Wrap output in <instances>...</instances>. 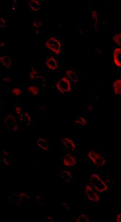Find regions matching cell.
Here are the masks:
<instances>
[{"label":"cell","mask_w":121,"mask_h":222,"mask_svg":"<svg viewBox=\"0 0 121 222\" xmlns=\"http://www.w3.org/2000/svg\"><path fill=\"white\" fill-rule=\"evenodd\" d=\"M90 181L98 192L103 193L107 190V185L97 174H94L91 175Z\"/></svg>","instance_id":"cell-1"},{"label":"cell","mask_w":121,"mask_h":222,"mask_svg":"<svg viewBox=\"0 0 121 222\" xmlns=\"http://www.w3.org/2000/svg\"><path fill=\"white\" fill-rule=\"evenodd\" d=\"M88 156L97 167L104 166L106 163V160L99 153L94 150L89 151Z\"/></svg>","instance_id":"cell-2"},{"label":"cell","mask_w":121,"mask_h":222,"mask_svg":"<svg viewBox=\"0 0 121 222\" xmlns=\"http://www.w3.org/2000/svg\"><path fill=\"white\" fill-rule=\"evenodd\" d=\"M45 46L57 55H59L61 51V44L60 42L54 37H50L46 41Z\"/></svg>","instance_id":"cell-3"},{"label":"cell","mask_w":121,"mask_h":222,"mask_svg":"<svg viewBox=\"0 0 121 222\" xmlns=\"http://www.w3.org/2000/svg\"><path fill=\"white\" fill-rule=\"evenodd\" d=\"M57 88L61 93L70 91L71 85L68 79L66 77L61 78L56 84Z\"/></svg>","instance_id":"cell-4"},{"label":"cell","mask_w":121,"mask_h":222,"mask_svg":"<svg viewBox=\"0 0 121 222\" xmlns=\"http://www.w3.org/2000/svg\"><path fill=\"white\" fill-rule=\"evenodd\" d=\"M5 125L11 130L16 131L18 129V126L16 118L11 115H9L5 118Z\"/></svg>","instance_id":"cell-5"},{"label":"cell","mask_w":121,"mask_h":222,"mask_svg":"<svg viewBox=\"0 0 121 222\" xmlns=\"http://www.w3.org/2000/svg\"><path fill=\"white\" fill-rule=\"evenodd\" d=\"M86 195L88 199L92 201L97 202L100 199V197L92 187L89 185H87L85 188Z\"/></svg>","instance_id":"cell-6"},{"label":"cell","mask_w":121,"mask_h":222,"mask_svg":"<svg viewBox=\"0 0 121 222\" xmlns=\"http://www.w3.org/2000/svg\"><path fill=\"white\" fill-rule=\"evenodd\" d=\"M63 163L65 166L68 167H73L76 164V159L71 154L68 153L65 155L63 158Z\"/></svg>","instance_id":"cell-7"},{"label":"cell","mask_w":121,"mask_h":222,"mask_svg":"<svg viewBox=\"0 0 121 222\" xmlns=\"http://www.w3.org/2000/svg\"><path fill=\"white\" fill-rule=\"evenodd\" d=\"M61 142L66 148L69 150L74 151L76 148V146L72 140L67 137L63 138L61 140Z\"/></svg>","instance_id":"cell-8"},{"label":"cell","mask_w":121,"mask_h":222,"mask_svg":"<svg viewBox=\"0 0 121 222\" xmlns=\"http://www.w3.org/2000/svg\"><path fill=\"white\" fill-rule=\"evenodd\" d=\"M113 60L116 66L121 67V49L116 48L113 53Z\"/></svg>","instance_id":"cell-9"},{"label":"cell","mask_w":121,"mask_h":222,"mask_svg":"<svg viewBox=\"0 0 121 222\" xmlns=\"http://www.w3.org/2000/svg\"><path fill=\"white\" fill-rule=\"evenodd\" d=\"M46 64L47 67L51 70H56L58 67L57 62L53 57L49 58L46 61Z\"/></svg>","instance_id":"cell-10"},{"label":"cell","mask_w":121,"mask_h":222,"mask_svg":"<svg viewBox=\"0 0 121 222\" xmlns=\"http://www.w3.org/2000/svg\"><path fill=\"white\" fill-rule=\"evenodd\" d=\"M113 88L115 94L121 95V79L115 81L113 84Z\"/></svg>","instance_id":"cell-11"},{"label":"cell","mask_w":121,"mask_h":222,"mask_svg":"<svg viewBox=\"0 0 121 222\" xmlns=\"http://www.w3.org/2000/svg\"><path fill=\"white\" fill-rule=\"evenodd\" d=\"M0 61L4 66L6 67L9 68L11 65V60L9 57L5 55L0 57Z\"/></svg>","instance_id":"cell-12"},{"label":"cell","mask_w":121,"mask_h":222,"mask_svg":"<svg viewBox=\"0 0 121 222\" xmlns=\"http://www.w3.org/2000/svg\"><path fill=\"white\" fill-rule=\"evenodd\" d=\"M37 145L39 147L47 151L48 150L49 146L47 141L43 138H40L38 140Z\"/></svg>","instance_id":"cell-13"},{"label":"cell","mask_w":121,"mask_h":222,"mask_svg":"<svg viewBox=\"0 0 121 222\" xmlns=\"http://www.w3.org/2000/svg\"><path fill=\"white\" fill-rule=\"evenodd\" d=\"M66 74L69 79L75 83L78 82V78L77 74L72 70H68L66 72Z\"/></svg>","instance_id":"cell-14"},{"label":"cell","mask_w":121,"mask_h":222,"mask_svg":"<svg viewBox=\"0 0 121 222\" xmlns=\"http://www.w3.org/2000/svg\"><path fill=\"white\" fill-rule=\"evenodd\" d=\"M28 4L31 9L34 11H38L40 10V3L37 0H31L29 1Z\"/></svg>","instance_id":"cell-15"},{"label":"cell","mask_w":121,"mask_h":222,"mask_svg":"<svg viewBox=\"0 0 121 222\" xmlns=\"http://www.w3.org/2000/svg\"><path fill=\"white\" fill-rule=\"evenodd\" d=\"M20 121L24 124L29 125L31 122V118L28 113H25L20 115L19 116Z\"/></svg>","instance_id":"cell-16"},{"label":"cell","mask_w":121,"mask_h":222,"mask_svg":"<svg viewBox=\"0 0 121 222\" xmlns=\"http://www.w3.org/2000/svg\"><path fill=\"white\" fill-rule=\"evenodd\" d=\"M60 176L66 181L70 182L72 180V175L70 172L67 171L62 172L60 174Z\"/></svg>","instance_id":"cell-17"},{"label":"cell","mask_w":121,"mask_h":222,"mask_svg":"<svg viewBox=\"0 0 121 222\" xmlns=\"http://www.w3.org/2000/svg\"><path fill=\"white\" fill-rule=\"evenodd\" d=\"M113 41L121 47V33L116 34L113 37Z\"/></svg>","instance_id":"cell-18"},{"label":"cell","mask_w":121,"mask_h":222,"mask_svg":"<svg viewBox=\"0 0 121 222\" xmlns=\"http://www.w3.org/2000/svg\"><path fill=\"white\" fill-rule=\"evenodd\" d=\"M27 90L31 94L34 95H37L39 94V88L35 86H32L29 87L27 88Z\"/></svg>","instance_id":"cell-19"},{"label":"cell","mask_w":121,"mask_h":222,"mask_svg":"<svg viewBox=\"0 0 121 222\" xmlns=\"http://www.w3.org/2000/svg\"><path fill=\"white\" fill-rule=\"evenodd\" d=\"M77 222H89L90 220L89 218L85 214H82L79 217L78 219H76Z\"/></svg>","instance_id":"cell-20"},{"label":"cell","mask_w":121,"mask_h":222,"mask_svg":"<svg viewBox=\"0 0 121 222\" xmlns=\"http://www.w3.org/2000/svg\"><path fill=\"white\" fill-rule=\"evenodd\" d=\"M75 122L78 124H80L81 125H85L86 124L87 121L84 118H82L81 117H78L75 120Z\"/></svg>","instance_id":"cell-21"},{"label":"cell","mask_w":121,"mask_h":222,"mask_svg":"<svg viewBox=\"0 0 121 222\" xmlns=\"http://www.w3.org/2000/svg\"><path fill=\"white\" fill-rule=\"evenodd\" d=\"M12 94L16 96H19L21 94L22 91L20 88H14L11 91Z\"/></svg>","instance_id":"cell-22"},{"label":"cell","mask_w":121,"mask_h":222,"mask_svg":"<svg viewBox=\"0 0 121 222\" xmlns=\"http://www.w3.org/2000/svg\"><path fill=\"white\" fill-rule=\"evenodd\" d=\"M32 69V71L31 72L30 74V78L31 80H32L35 78V75L37 74V72L36 70H35L34 69L33 67L31 68Z\"/></svg>","instance_id":"cell-23"},{"label":"cell","mask_w":121,"mask_h":222,"mask_svg":"<svg viewBox=\"0 0 121 222\" xmlns=\"http://www.w3.org/2000/svg\"><path fill=\"white\" fill-rule=\"evenodd\" d=\"M34 26L37 28L39 27L42 25V22L40 20L36 19L34 22Z\"/></svg>","instance_id":"cell-24"},{"label":"cell","mask_w":121,"mask_h":222,"mask_svg":"<svg viewBox=\"0 0 121 222\" xmlns=\"http://www.w3.org/2000/svg\"><path fill=\"white\" fill-rule=\"evenodd\" d=\"M6 25V21L2 18H0V26L2 27H4Z\"/></svg>","instance_id":"cell-25"},{"label":"cell","mask_w":121,"mask_h":222,"mask_svg":"<svg viewBox=\"0 0 121 222\" xmlns=\"http://www.w3.org/2000/svg\"><path fill=\"white\" fill-rule=\"evenodd\" d=\"M15 110H16V113L18 114H20L21 112V108L20 106H18L15 108Z\"/></svg>","instance_id":"cell-26"},{"label":"cell","mask_w":121,"mask_h":222,"mask_svg":"<svg viewBox=\"0 0 121 222\" xmlns=\"http://www.w3.org/2000/svg\"><path fill=\"white\" fill-rule=\"evenodd\" d=\"M116 221L117 222H121V213L118 214L117 216Z\"/></svg>","instance_id":"cell-27"},{"label":"cell","mask_w":121,"mask_h":222,"mask_svg":"<svg viewBox=\"0 0 121 222\" xmlns=\"http://www.w3.org/2000/svg\"><path fill=\"white\" fill-rule=\"evenodd\" d=\"M3 80L5 82H9L11 81V79L9 78L6 77L3 78Z\"/></svg>","instance_id":"cell-28"},{"label":"cell","mask_w":121,"mask_h":222,"mask_svg":"<svg viewBox=\"0 0 121 222\" xmlns=\"http://www.w3.org/2000/svg\"><path fill=\"white\" fill-rule=\"evenodd\" d=\"M5 46V43L3 42H1V43H0V46H1V47H3Z\"/></svg>","instance_id":"cell-29"}]
</instances>
